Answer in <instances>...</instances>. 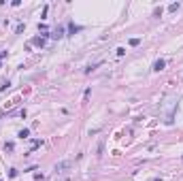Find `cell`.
Segmentation results:
<instances>
[{"mask_svg":"<svg viewBox=\"0 0 183 181\" xmlns=\"http://www.w3.org/2000/svg\"><path fill=\"white\" fill-rule=\"evenodd\" d=\"M162 11H164V9H162V6H158V9L153 11V15H155V17H162Z\"/></svg>","mask_w":183,"mask_h":181,"instance_id":"9c48e42d","label":"cell"},{"mask_svg":"<svg viewBox=\"0 0 183 181\" xmlns=\"http://www.w3.org/2000/svg\"><path fill=\"white\" fill-rule=\"evenodd\" d=\"M49 36H51V39H62V36H64V28H62V26H58V28L53 30V34H49Z\"/></svg>","mask_w":183,"mask_h":181,"instance_id":"277c9868","label":"cell"},{"mask_svg":"<svg viewBox=\"0 0 183 181\" xmlns=\"http://www.w3.org/2000/svg\"><path fill=\"white\" fill-rule=\"evenodd\" d=\"M98 66H100V62H96V64H92V66H87V68H85V72H92V70H96Z\"/></svg>","mask_w":183,"mask_h":181,"instance_id":"ba28073f","label":"cell"},{"mask_svg":"<svg viewBox=\"0 0 183 181\" xmlns=\"http://www.w3.org/2000/svg\"><path fill=\"white\" fill-rule=\"evenodd\" d=\"M79 30H81V26H75V24H72V21L68 24V32H70V36H72V34H75V32H79Z\"/></svg>","mask_w":183,"mask_h":181,"instance_id":"5b68a950","label":"cell"},{"mask_svg":"<svg viewBox=\"0 0 183 181\" xmlns=\"http://www.w3.org/2000/svg\"><path fill=\"white\" fill-rule=\"evenodd\" d=\"M164 66H166V60H162V58L153 62V70H155V72H160V70H164Z\"/></svg>","mask_w":183,"mask_h":181,"instance_id":"7a4b0ae2","label":"cell"},{"mask_svg":"<svg viewBox=\"0 0 183 181\" xmlns=\"http://www.w3.org/2000/svg\"><path fill=\"white\" fill-rule=\"evenodd\" d=\"M70 166H72L70 160H62V162H58V164H56V173H66Z\"/></svg>","mask_w":183,"mask_h":181,"instance_id":"6da1fadb","label":"cell"},{"mask_svg":"<svg viewBox=\"0 0 183 181\" xmlns=\"http://www.w3.org/2000/svg\"><path fill=\"white\" fill-rule=\"evenodd\" d=\"M9 177H11V179L17 177V168H11V170H9Z\"/></svg>","mask_w":183,"mask_h":181,"instance_id":"30bf717a","label":"cell"},{"mask_svg":"<svg viewBox=\"0 0 183 181\" xmlns=\"http://www.w3.org/2000/svg\"><path fill=\"white\" fill-rule=\"evenodd\" d=\"M139 43H141L139 39H130V45H132V47H136V45H139Z\"/></svg>","mask_w":183,"mask_h":181,"instance_id":"8fae6325","label":"cell"},{"mask_svg":"<svg viewBox=\"0 0 183 181\" xmlns=\"http://www.w3.org/2000/svg\"><path fill=\"white\" fill-rule=\"evenodd\" d=\"M17 137H19V139H28V137H30V130H28V128H24V130L17 132Z\"/></svg>","mask_w":183,"mask_h":181,"instance_id":"8992f818","label":"cell"},{"mask_svg":"<svg viewBox=\"0 0 183 181\" xmlns=\"http://www.w3.org/2000/svg\"><path fill=\"white\" fill-rule=\"evenodd\" d=\"M179 6H181L179 2H172V4L168 6V11H170V13H175V11H179Z\"/></svg>","mask_w":183,"mask_h":181,"instance_id":"52a82bcc","label":"cell"},{"mask_svg":"<svg viewBox=\"0 0 183 181\" xmlns=\"http://www.w3.org/2000/svg\"><path fill=\"white\" fill-rule=\"evenodd\" d=\"M45 36H47V34H45ZM45 36H34L32 45H36V47H45Z\"/></svg>","mask_w":183,"mask_h":181,"instance_id":"3957f363","label":"cell"}]
</instances>
